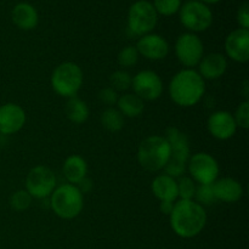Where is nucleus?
<instances>
[{
	"instance_id": "nucleus-14",
	"label": "nucleus",
	"mask_w": 249,
	"mask_h": 249,
	"mask_svg": "<svg viewBox=\"0 0 249 249\" xmlns=\"http://www.w3.org/2000/svg\"><path fill=\"white\" fill-rule=\"evenodd\" d=\"M228 57L235 62L245 63L249 60V31L237 28L231 32L225 40Z\"/></svg>"
},
{
	"instance_id": "nucleus-29",
	"label": "nucleus",
	"mask_w": 249,
	"mask_h": 249,
	"mask_svg": "<svg viewBox=\"0 0 249 249\" xmlns=\"http://www.w3.org/2000/svg\"><path fill=\"white\" fill-rule=\"evenodd\" d=\"M32 199H33V197L26 190H18V191L14 192L10 197V206L14 211L23 212L31 207Z\"/></svg>"
},
{
	"instance_id": "nucleus-31",
	"label": "nucleus",
	"mask_w": 249,
	"mask_h": 249,
	"mask_svg": "<svg viewBox=\"0 0 249 249\" xmlns=\"http://www.w3.org/2000/svg\"><path fill=\"white\" fill-rule=\"evenodd\" d=\"M233 118H235L236 124L237 126L242 129H248L249 128V102L248 100L243 101L242 104H240V106L236 109V113L233 114Z\"/></svg>"
},
{
	"instance_id": "nucleus-15",
	"label": "nucleus",
	"mask_w": 249,
	"mask_h": 249,
	"mask_svg": "<svg viewBox=\"0 0 249 249\" xmlns=\"http://www.w3.org/2000/svg\"><path fill=\"white\" fill-rule=\"evenodd\" d=\"M207 126L211 135L218 140H229L235 135L237 130V124L233 118V114L228 111L214 112L208 118Z\"/></svg>"
},
{
	"instance_id": "nucleus-26",
	"label": "nucleus",
	"mask_w": 249,
	"mask_h": 249,
	"mask_svg": "<svg viewBox=\"0 0 249 249\" xmlns=\"http://www.w3.org/2000/svg\"><path fill=\"white\" fill-rule=\"evenodd\" d=\"M109 82H111V88H113L116 91L117 90H119V91H125V90L131 88L133 77L126 71L119 70L112 73L111 77H109Z\"/></svg>"
},
{
	"instance_id": "nucleus-22",
	"label": "nucleus",
	"mask_w": 249,
	"mask_h": 249,
	"mask_svg": "<svg viewBox=\"0 0 249 249\" xmlns=\"http://www.w3.org/2000/svg\"><path fill=\"white\" fill-rule=\"evenodd\" d=\"M118 111L123 116L129 117V118H135L142 113L145 105L143 100H141L138 95L135 94H124L118 97L117 101Z\"/></svg>"
},
{
	"instance_id": "nucleus-9",
	"label": "nucleus",
	"mask_w": 249,
	"mask_h": 249,
	"mask_svg": "<svg viewBox=\"0 0 249 249\" xmlns=\"http://www.w3.org/2000/svg\"><path fill=\"white\" fill-rule=\"evenodd\" d=\"M175 55L185 67L198 66L204 56V46L201 38L195 33L181 34L175 43Z\"/></svg>"
},
{
	"instance_id": "nucleus-21",
	"label": "nucleus",
	"mask_w": 249,
	"mask_h": 249,
	"mask_svg": "<svg viewBox=\"0 0 249 249\" xmlns=\"http://www.w3.org/2000/svg\"><path fill=\"white\" fill-rule=\"evenodd\" d=\"M62 172L68 184L75 185L87 177L88 164L87 160L78 155H72L66 158L63 163Z\"/></svg>"
},
{
	"instance_id": "nucleus-30",
	"label": "nucleus",
	"mask_w": 249,
	"mask_h": 249,
	"mask_svg": "<svg viewBox=\"0 0 249 249\" xmlns=\"http://www.w3.org/2000/svg\"><path fill=\"white\" fill-rule=\"evenodd\" d=\"M139 51L136 50L135 46L129 45L122 49L118 53V63L122 67H133L138 63L139 60Z\"/></svg>"
},
{
	"instance_id": "nucleus-34",
	"label": "nucleus",
	"mask_w": 249,
	"mask_h": 249,
	"mask_svg": "<svg viewBox=\"0 0 249 249\" xmlns=\"http://www.w3.org/2000/svg\"><path fill=\"white\" fill-rule=\"evenodd\" d=\"M75 186H77V189L79 190L80 194L84 195V194H88L89 191H91L92 189V181L89 179V178L85 177L84 179L80 180L78 184H75Z\"/></svg>"
},
{
	"instance_id": "nucleus-1",
	"label": "nucleus",
	"mask_w": 249,
	"mask_h": 249,
	"mask_svg": "<svg viewBox=\"0 0 249 249\" xmlns=\"http://www.w3.org/2000/svg\"><path fill=\"white\" fill-rule=\"evenodd\" d=\"M169 216L173 231L181 238L196 237L207 224L206 209L194 199L175 202Z\"/></svg>"
},
{
	"instance_id": "nucleus-19",
	"label": "nucleus",
	"mask_w": 249,
	"mask_h": 249,
	"mask_svg": "<svg viewBox=\"0 0 249 249\" xmlns=\"http://www.w3.org/2000/svg\"><path fill=\"white\" fill-rule=\"evenodd\" d=\"M11 18L15 26L23 31H31L38 26L39 15L36 7L29 2H18L12 9Z\"/></svg>"
},
{
	"instance_id": "nucleus-13",
	"label": "nucleus",
	"mask_w": 249,
	"mask_h": 249,
	"mask_svg": "<svg viewBox=\"0 0 249 249\" xmlns=\"http://www.w3.org/2000/svg\"><path fill=\"white\" fill-rule=\"evenodd\" d=\"M135 48L139 51V55H142L143 57L151 61L163 60L169 53L168 41L162 36L155 33H148L140 36Z\"/></svg>"
},
{
	"instance_id": "nucleus-18",
	"label": "nucleus",
	"mask_w": 249,
	"mask_h": 249,
	"mask_svg": "<svg viewBox=\"0 0 249 249\" xmlns=\"http://www.w3.org/2000/svg\"><path fill=\"white\" fill-rule=\"evenodd\" d=\"M213 190L216 201L226 202V203H235L243 196L242 185L232 178L216 179L213 182Z\"/></svg>"
},
{
	"instance_id": "nucleus-32",
	"label": "nucleus",
	"mask_w": 249,
	"mask_h": 249,
	"mask_svg": "<svg viewBox=\"0 0 249 249\" xmlns=\"http://www.w3.org/2000/svg\"><path fill=\"white\" fill-rule=\"evenodd\" d=\"M118 94H117L116 90L113 88H104L102 90H100L99 92V99L100 101L104 102L107 106H113V105L117 104L118 101Z\"/></svg>"
},
{
	"instance_id": "nucleus-24",
	"label": "nucleus",
	"mask_w": 249,
	"mask_h": 249,
	"mask_svg": "<svg viewBox=\"0 0 249 249\" xmlns=\"http://www.w3.org/2000/svg\"><path fill=\"white\" fill-rule=\"evenodd\" d=\"M101 124L111 133H118L124 126V117L118 109L108 107L101 114Z\"/></svg>"
},
{
	"instance_id": "nucleus-23",
	"label": "nucleus",
	"mask_w": 249,
	"mask_h": 249,
	"mask_svg": "<svg viewBox=\"0 0 249 249\" xmlns=\"http://www.w3.org/2000/svg\"><path fill=\"white\" fill-rule=\"evenodd\" d=\"M65 114L72 123L82 124L89 118V107L83 100L77 96L67 100L65 106Z\"/></svg>"
},
{
	"instance_id": "nucleus-33",
	"label": "nucleus",
	"mask_w": 249,
	"mask_h": 249,
	"mask_svg": "<svg viewBox=\"0 0 249 249\" xmlns=\"http://www.w3.org/2000/svg\"><path fill=\"white\" fill-rule=\"evenodd\" d=\"M237 21L240 23L241 28L248 29L249 28V6L248 2H243L237 11Z\"/></svg>"
},
{
	"instance_id": "nucleus-12",
	"label": "nucleus",
	"mask_w": 249,
	"mask_h": 249,
	"mask_svg": "<svg viewBox=\"0 0 249 249\" xmlns=\"http://www.w3.org/2000/svg\"><path fill=\"white\" fill-rule=\"evenodd\" d=\"M26 112L19 105L9 102L0 106V134L12 135L26 124Z\"/></svg>"
},
{
	"instance_id": "nucleus-2",
	"label": "nucleus",
	"mask_w": 249,
	"mask_h": 249,
	"mask_svg": "<svg viewBox=\"0 0 249 249\" xmlns=\"http://www.w3.org/2000/svg\"><path fill=\"white\" fill-rule=\"evenodd\" d=\"M206 91V83L197 71L186 68L178 72L169 83V95L174 104L192 107L201 101Z\"/></svg>"
},
{
	"instance_id": "nucleus-4",
	"label": "nucleus",
	"mask_w": 249,
	"mask_h": 249,
	"mask_svg": "<svg viewBox=\"0 0 249 249\" xmlns=\"http://www.w3.org/2000/svg\"><path fill=\"white\" fill-rule=\"evenodd\" d=\"M50 207L58 218L71 220L82 213L84 199L75 185L65 184L56 187L50 195Z\"/></svg>"
},
{
	"instance_id": "nucleus-36",
	"label": "nucleus",
	"mask_w": 249,
	"mask_h": 249,
	"mask_svg": "<svg viewBox=\"0 0 249 249\" xmlns=\"http://www.w3.org/2000/svg\"><path fill=\"white\" fill-rule=\"evenodd\" d=\"M202 2H204V4H216V2L221 1V0H201Z\"/></svg>"
},
{
	"instance_id": "nucleus-28",
	"label": "nucleus",
	"mask_w": 249,
	"mask_h": 249,
	"mask_svg": "<svg viewBox=\"0 0 249 249\" xmlns=\"http://www.w3.org/2000/svg\"><path fill=\"white\" fill-rule=\"evenodd\" d=\"M178 182V198L184 201H191L195 197L196 186L194 180L189 177H180Z\"/></svg>"
},
{
	"instance_id": "nucleus-10",
	"label": "nucleus",
	"mask_w": 249,
	"mask_h": 249,
	"mask_svg": "<svg viewBox=\"0 0 249 249\" xmlns=\"http://www.w3.org/2000/svg\"><path fill=\"white\" fill-rule=\"evenodd\" d=\"M187 169L191 179L198 184H213L219 177V164L215 158L206 152H199L190 157Z\"/></svg>"
},
{
	"instance_id": "nucleus-20",
	"label": "nucleus",
	"mask_w": 249,
	"mask_h": 249,
	"mask_svg": "<svg viewBox=\"0 0 249 249\" xmlns=\"http://www.w3.org/2000/svg\"><path fill=\"white\" fill-rule=\"evenodd\" d=\"M153 195L156 198L163 201L175 202L178 198V182L174 178L167 174H160L155 178L151 185Z\"/></svg>"
},
{
	"instance_id": "nucleus-3",
	"label": "nucleus",
	"mask_w": 249,
	"mask_h": 249,
	"mask_svg": "<svg viewBox=\"0 0 249 249\" xmlns=\"http://www.w3.org/2000/svg\"><path fill=\"white\" fill-rule=\"evenodd\" d=\"M170 158V146L164 136L151 135L138 148V160L143 169L158 172L164 169Z\"/></svg>"
},
{
	"instance_id": "nucleus-7",
	"label": "nucleus",
	"mask_w": 249,
	"mask_h": 249,
	"mask_svg": "<svg viewBox=\"0 0 249 249\" xmlns=\"http://www.w3.org/2000/svg\"><path fill=\"white\" fill-rule=\"evenodd\" d=\"M180 22L190 32H204L213 23V12L199 0H190L179 10Z\"/></svg>"
},
{
	"instance_id": "nucleus-25",
	"label": "nucleus",
	"mask_w": 249,
	"mask_h": 249,
	"mask_svg": "<svg viewBox=\"0 0 249 249\" xmlns=\"http://www.w3.org/2000/svg\"><path fill=\"white\" fill-rule=\"evenodd\" d=\"M194 201L201 204L202 207L211 206L215 203L216 198L214 195L213 184H198L196 186V192H195Z\"/></svg>"
},
{
	"instance_id": "nucleus-11",
	"label": "nucleus",
	"mask_w": 249,
	"mask_h": 249,
	"mask_svg": "<svg viewBox=\"0 0 249 249\" xmlns=\"http://www.w3.org/2000/svg\"><path fill=\"white\" fill-rule=\"evenodd\" d=\"M131 88L134 94L138 95L141 100L155 101L162 95L163 82L157 73L146 70L134 75Z\"/></svg>"
},
{
	"instance_id": "nucleus-17",
	"label": "nucleus",
	"mask_w": 249,
	"mask_h": 249,
	"mask_svg": "<svg viewBox=\"0 0 249 249\" xmlns=\"http://www.w3.org/2000/svg\"><path fill=\"white\" fill-rule=\"evenodd\" d=\"M228 70V60L223 53H213L203 56L198 63V73L204 80H215Z\"/></svg>"
},
{
	"instance_id": "nucleus-5",
	"label": "nucleus",
	"mask_w": 249,
	"mask_h": 249,
	"mask_svg": "<svg viewBox=\"0 0 249 249\" xmlns=\"http://www.w3.org/2000/svg\"><path fill=\"white\" fill-rule=\"evenodd\" d=\"M83 85V71L77 63L62 62L51 74V87L53 91L62 97L77 96Z\"/></svg>"
},
{
	"instance_id": "nucleus-6",
	"label": "nucleus",
	"mask_w": 249,
	"mask_h": 249,
	"mask_svg": "<svg viewBox=\"0 0 249 249\" xmlns=\"http://www.w3.org/2000/svg\"><path fill=\"white\" fill-rule=\"evenodd\" d=\"M157 21L158 14L148 0H138L129 9L128 28L134 36H142L151 33Z\"/></svg>"
},
{
	"instance_id": "nucleus-8",
	"label": "nucleus",
	"mask_w": 249,
	"mask_h": 249,
	"mask_svg": "<svg viewBox=\"0 0 249 249\" xmlns=\"http://www.w3.org/2000/svg\"><path fill=\"white\" fill-rule=\"evenodd\" d=\"M56 189V177L50 168L45 165H36L32 168L26 178V191L33 198L50 197Z\"/></svg>"
},
{
	"instance_id": "nucleus-16",
	"label": "nucleus",
	"mask_w": 249,
	"mask_h": 249,
	"mask_svg": "<svg viewBox=\"0 0 249 249\" xmlns=\"http://www.w3.org/2000/svg\"><path fill=\"white\" fill-rule=\"evenodd\" d=\"M164 138L170 146L169 160L187 165V162L191 157L190 156V146L187 136L184 133H181L178 128L172 126V128L167 129Z\"/></svg>"
},
{
	"instance_id": "nucleus-27",
	"label": "nucleus",
	"mask_w": 249,
	"mask_h": 249,
	"mask_svg": "<svg viewBox=\"0 0 249 249\" xmlns=\"http://www.w3.org/2000/svg\"><path fill=\"white\" fill-rule=\"evenodd\" d=\"M152 5L158 15L173 16L179 12L181 7V0H153Z\"/></svg>"
},
{
	"instance_id": "nucleus-35",
	"label": "nucleus",
	"mask_w": 249,
	"mask_h": 249,
	"mask_svg": "<svg viewBox=\"0 0 249 249\" xmlns=\"http://www.w3.org/2000/svg\"><path fill=\"white\" fill-rule=\"evenodd\" d=\"M174 203L175 202H170V201L160 202V212H162L163 214H165V215H170L173 208H174Z\"/></svg>"
}]
</instances>
